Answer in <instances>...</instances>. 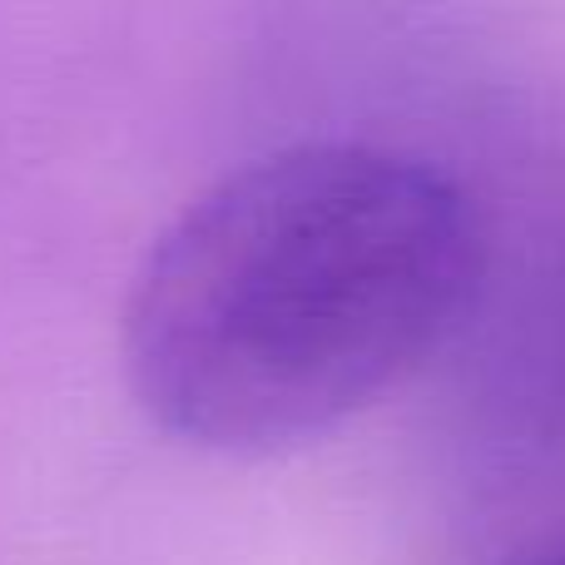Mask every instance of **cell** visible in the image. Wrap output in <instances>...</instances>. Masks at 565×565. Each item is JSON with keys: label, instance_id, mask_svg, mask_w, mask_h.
Returning <instances> with one entry per match:
<instances>
[{"label": "cell", "instance_id": "obj_1", "mask_svg": "<svg viewBox=\"0 0 565 565\" xmlns=\"http://www.w3.org/2000/svg\"><path fill=\"white\" fill-rule=\"evenodd\" d=\"M487 228L402 149L318 139L209 184L125 302L135 402L204 451H282L412 377L471 312Z\"/></svg>", "mask_w": 565, "mask_h": 565}, {"label": "cell", "instance_id": "obj_2", "mask_svg": "<svg viewBox=\"0 0 565 565\" xmlns=\"http://www.w3.org/2000/svg\"><path fill=\"white\" fill-rule=\"evenodd\" d=\"M556 565H565V561H556Z\"/></svg>", "mask_w": 565, "mask_h": 565}]
</instances>
